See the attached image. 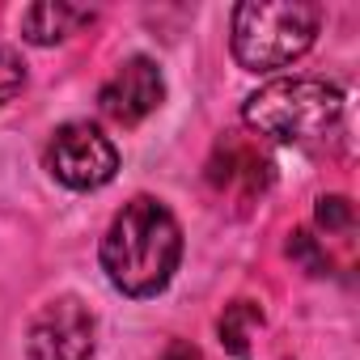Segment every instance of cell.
<instances>
[{
	"instance_id": "30bf717a",
	"label": "cell",
	"mask_w": 360,
	"mask_h": 360,
	"mask_svg": "<svg viewBox=\"0 0 360 360\" xmlns=\"http://www.w3.org/2000/svg\"><path fill=\"white\" fill-rule=\"evenodd\" d=\"M288 259L301 263L309 276H326V267H330V263H326V250H322L318 238H309L305 229H297V233L288 238Z\"/></svg>"
},
{
	"instance_id": "3957f363",
	"label": "cell",
	"mask_w": 360,
	"mask_h": 360,
	"mask_svg": "<svg viewBox=\"0 0 360 360\" xmlns=\"http://www.w3.org/2000/svg\"><path fill=\"white\" fill-rule=\"evenodd\" d=\"M343 115V89L322 81V77H284L263 89H255L242 106V119L250 131L276 140V144H297L314 140L326 127H335Z\"/></svg>"
},
{
	"instance_id": "ba28073f",
	"label": "cell",
	"mask_w": 360,
	"mask_h": 360,
	"mask_svg": "<svg viewBox=\"0 0 360 360\" xmlns=\"http://www.w3.org/2000/svg\"><path fill=\"white\" fill-rule=\"evenodd\" d=\"M81 22H89V13L64 5V0H43V5H30L22 13V34L34 47H51V43H64Z\"/></svg>"
},
{
	"instance_id": "52a82bcc",
	"label": "cell",
	"mask_w": 360,
	"mask_h": 360,
	"mask_svg": "<svg viewBox=\"0 0 360 360\" xmlns=\"http://www.w3.org/2000/svg\"><path fill=\"white\" fill-rule=\"evenodd\" d=\"M208 183H212L217 191L259 195V191L271 183V161H267L255 144H246V140H238V136H225V140L217 144L212 161H208Z\"/></svg>"
},
{
	"instance_id": "277c9868",
	"label": "cell",
	"mask_w": 360,
	"mask_h": 360,
	"mask_svg": "<svg viewBox=\"0 0 360 360\" xmlns=\"http://www.w3.org/2000/svg\"><path fill=\"white\" fill-rule=\"evenodd\" d=\"M47 169L68 191H98L119 169V148L94 123H64L47 144Z\"/></svg>"
},
{
	"instance_id": "7c38bea8",
	"label": "cell",
	"mask_w": 360,
	"mask_h": 360,
	"mask_svg": "<svg viewBox=\"0 0 360 360\" xmlns=\"http://www.w3.org/2000/svg\"><path fill=\"white\" fill-rule=\"evenodd\" d=\"M314 217H318V225H322L326 233H339V229L352 225V204H347L343 195H322L318 208H314Z\"/></svg>"
},
{
	"instance_id": "8fae6325",
	"label": "cell",
	"mask_w": 360,
	"mask_h": 360,
	"mask_svg": "<svg viewBox=\"0 0 360 360\" xmlns=\"http://www.w3.org/2000/svg\"><path fill=\"white\" fill-rule=\"evenodd\" d=\"M26 89V64L13 47H0V106L13 102Z\"/></svg>"
},
{
	"instance_id": "5b68a950",
	"label": "cell",
	"mask_w": 360,
	"mask_h": 360,
	"mask_svg": "<svg viewBox=\"0 0 360 360\" xmlns=\"http://www.w3.org/2000/svg\"><path fill=\"white\" fill-rule=\"evenodd\" d=\"M34 360H89L94 356V314L81 297H56L30 322Z\"/></svg>"
},
{
	"instance_id": "6da1fadb",
	"label": "cell",
	"mask_w": 360,
	"mask_h": 360,
	"mask_svg": "<svg viewBox=\"0 0 360 360\" xmlns=\"http://www.w3.org/2000/svg\"><path fill=\"white\" fill-rule=\"evenodd\" d=\"M178 259H183V229L153 195L127 200L102 238V271L123 297H157L174 280Z\"/></svg>"
},
{
	"instance_id": "4fadbf2b",
	"label": "cell",
	"mask_w": 360,
	"mask_h": 360,
	"mask_svg": "<svg viewBox=\"0 0 360 360\" xmlns=\"http://www.w3.org/2000/svg\"><path fill=\"white\" fill-rule=\"evenodd\" d=\"M161 360H204V356H200V347H195V343H187V339H174V343L161 352Z\"/></svg>"
},
{
	"instance_id": "9c48e42d",
	"label": "cell",
	"mask_w": 360,
	"mask_h": 360,
	"mask_svg": "<svg viewBox=\"0 0 360 360\" xmlns=\"http://www.w3.org/2000/svg\"><path fill=\"white\" fill-rule=\"evenodd\" d=\"M263 326V309L255 305V301H233V305H225V314H221V322H217V335H221V343L233 352V356H242L246 347H250V335Z\"/></svg>"
},
{
	"instance_id": "8992f818",
	"label": "cell",
	"mask_w": 360,
	"mask_h": 360,
	"mask_svg": "<svg viewBox=\"0 0 360 360\" xmlns=\"http://www.w3.org/2000/svg\"><path fill=\"white\" fill-rule=\"evenodd\" d=\"M165 102V77L161 68L148 60V56H131L119 64V72L102 85L98 94V106L110 123H123V127H136L140 119H148L157 106Z\"/></svg>"
},
{
	"instance_id": "7a4b0ae2",
	"label": "cell",
	"mask_w": 360,
	"mask_h": 360,
	"mask_svg": "<svg viewBox=\"0 0 360 360\" xmlns=\"http://www.w3.org/2000/svg\"><path fill=\"white\" fill-rule=\"evenodd\" d=\"M322 30L314 0H246L233 9V60L246 72H280L297 64Z\"/></svg>"
}]
</instances>
